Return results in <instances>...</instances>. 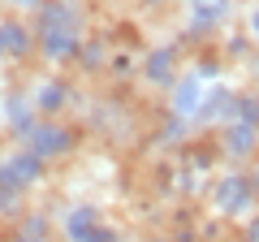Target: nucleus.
I'll use <instances>...</instances> for the list:
<instances>
[{
    "instance_id": "obj_1",
    "label": "nucleus",
    "mask_w": 259,
    "mask_h": 242,
    "mask_svg": "<svg viewBox=\"0 0 259 242\" xmlns=\"http://www.w3.org/2000/svg\"><path fill=\"white\" fill-rule=\"evenodd\" d=\"M203 199H207V208H212V216L225 221V225H246L250 216L259 212V190H255V182H250V173L238 169V165L216 169Z\"/></svg>"
},
{
    "instance_id": "obj_2",
    "label": "nucleus",
    "mask_w": 259,
    "mask_h": 242,
    "mask_svg": "<svg viewBox=\"0 0 259 242\" xmlns=\"http://www.w3.org/2000/svg\"><path fill=\"white\" fill-rule=\"evenodd\" d=\"M238 18V0H182V44L199 48L221 44V30Z\"/></svg>"
},
{
    "instance_id": "obj_3",
    "label": "nucleus",
    "mask_w": 259,
    "mask_h": 242,
    "mask_svg": "<svg viewBox=\"0 0 259 242\" xmlns=\"http://www.w3.org/2000/svg\"><path fill=\"white\" fill-rule=\"evenodd\" d=\"M56 233H61V242H125L121 225H112L95 199L65 204L56 212Z\"/></svg>"
},
{
    "instance_id": "obj_4",
    "label": "nucleus",
    "mask_w": 259,
    "mask_h": 242,
    "mask_svg": "<svg viewBox=\"0 0 259 242\" xmlns=\"http://www.w3.org/2000/svg\"><path fill=\"white\" fill-rule=\"evenodd\" d=\"M82 126H74L69 117H39V126L30 130L26 147L39 151V156L48 160V165H65V160H74L78 151H82Z\"/></svg>"
},
{
    "instance_id": "obj_5",
    "label": "nucleus",
    "mask_w": 259,
    "mask_h": 242,
    "mask_svg": "<svg viewBox=\"0 0 259 242\" xmlns=\"http://www.w3.org/2000/svg\"><path fill=\"white\" fill-rule=\"evenodd\" d=\"M0 169H5V177H9L13 186H22L26 195H35V190H44L48 182H52V165H48L39 151H30L26 143H13V139L0 143Z\"/></svg>"
},
{
    "instance_id": "obj_6",
    "label": "nucleus",
    "mask_w": 259,
    "mask_h": 242,
    "mask_svg": "<svg viewBox=\"0 0 259 242\" xmlns=\"http://www.w3.org/2000/svg\"><path fill=\"white\" fill-rule=\"evenodd\" d=\"M182 44H156L139 56V83L151 95H168V87L182 78Z\"/></svg>"
},
{
    "instance_id": "obj_7",
    "label": "nucleus",
    "mask_w": 259,
    "mask_h": 242,
    "mask_svg": "<svg viewBox=\"0 0 259 242\" xmlns=\"http://www.w3.org/2000/svg\"><path fill=\"white\" fill-rule=\"evenodd\" d=\"M0 52L5 65H35L39 61V30L22 13H0Z\"/></svg>"
},
{
    "instance_id": "obj_8",
    "label": "nucleus",
    "mask_w": 259,
    "mask_h": 242,
    "mask_svg": "<svg viewBox=\"0 0 259 242\" xmlns=\"http://www.w3.org/2000/svg\"><path fill=\"white\" fill-rule=\"evenodd\" d=\"M26 91H30V104H35L39 117H69V112H74V104H78V87L69 83L61 69L39 74Z\"/></svg>"
},
{
    "instance_id": "obj_9",
    "label": "nucleus",
    "mask_w": 259,
    "mask_h": 242,
    "mask_svg": "<svg viewBox=\"0 0 259 242\" xmlns=\"http://www.w3.org/2000/svg\"><path fill=\"white\" fill-rule=\"evenodd\" d=\"M35 126H39V112H35V104H30V91L18 87V83L5 87V91H0V134L13 139V143H26Z\"/></svg>"
},
{
    "instance_id": "obj_10",
    "label": "nucleus",
    "mask_w": 259,
    "mask_h": 242,
    "mask_svg": "<svg viewBox=\"0 0 259 242\" xmlns=\"http://www.w3.org/2000/svg\"><path fill=\"white\" fill-rule=\"evenodd\" d=\"M216 151H221V165H238V169H250L259 160V126L250 121H229L212 134Z\"/></svg>"
},
{
    "instance_id": "obj_11",
    "label": "nucleus",
    "mask_w": 259,
    "mask_h": 242,
    "mask_svg": "<svg viewBox=\"0 0 259 242\" xmlns=\"http://www.w3.org/2000/svg\"><path fill=\"white\" fill-rule=\"evenodd\" d=\"M238 100H242V87L238 83H212L203 95V108H199V117H194V130L199 134H216L221 126H229V121H238Z\"/></svg>"
},
{
    "instance_id": "obj_12",
    "label": "nucleus",
    "mask_w": 259,
    "mask_h": 242,
    "mask_svg": "<svg viewBox=\"0 0 259 242\" xmlns=\"http://www.w3.org/2000/svg\"><path fill=\"white\" fill-rule=\"evenodd\" d=\"M87 35H91V30H61V26L39 30V65H48V69H69V65L78 61V52H82Z\"/></svg>"
},
{
    "instance_id": "obj_13",
    "label": "nucleus",
    "mask_w": 259,
    "mask_h": 242,
    "mask_svg": "<svg viewBox=\"0 0 259 242\" xmlns=\"http://www.w3.org/2000/svg\"><path fill=\"white\" fill-rule=\"evenodd\" d=\"M30 22L35 30H91V0H44Z\"/></svg>"
},
{
    "instance_id": "obj_14",
    "label": "nucleus",
    "mask_w": 259,
    "mask_h": 242,
    "mask_svg": "<svg viewBox=\"0 0 259 242\" xmlns=\"http://www.w3.org/2000/svg\"><path fill=\"white\" fill-rule=\"evenodd\" d=\"M203 95H207V83H203L199 74H190V69H182V78H177V83L168 87V95H164V112L186 117V121L194 126L199 108H203Z\"/></svg>"
},
{
    "instance_id": "obj_15",
    "label": "nucleus",
    "mask_w": 259,
    "mask_h": 242,
    "mask_svg": "<svg viewBox=\"0 0 259 242\" xmlns=\"http://www.w3.org/2000/svg\"><path fill=\"white\" fill-rule=\"evenodd\" d=\"M5 238H9V242H56V216H52V208H35V204H30L13 225H5Z\"/></svg>"
},
{
    "instance_id": "obj_16",
    "label": "nucleus",
    "mask_w": 259,
    "mask_h": 242,
    "mask_svg": "<svg viewBox=\"0 0 259 242\" xmlns=\"http://www.w3.org/2000/svg\"><path fill=\"white\" fill-rule=\"evenodd\" d=\"M112 39L108 35H87V44H82V52H78V61H74V69L82 78H100V74H108V61H112Z\"/></svg>"
},
{
    "instance_id": "obj_17",
    "label": "nucleus",
    "mask_w": 259,
    "mask_h": 242,
    "mask_svg": "<svg viewBox=\"0 0 259 242\" xmlns=\"http://www.w3.org/2000/svg\"><path fill=\"white\" fill-rule=\"evenodd\" d=\"M194 139H199V130H194L186 117H173V112L160 117V126H156V151H186Z\"/></svg>"
},
{
    "instance_id": "obj_18",
    "label": "nucleus",
    "mask_w": 259,
    "mask_h": 242,
    "mask_svg": "<svg viewBox=\"0 0 259 242\" xmlns=\"http://www.w3.org/2000/svg\"><path fill=\"white\" fill-rule=\"evenodd\" d=\"M221 56H225V65H242L246 69L250 61H255V52H259V44L246 35V30H229V35H221Z\"/></svg>"
},
{
    "instance_id": "obj_19",
    "label": "nucleus",
    "mask_w": 259,
    "mask_h": 242,
    "mask_svg": "<svg viewBox=\"0 0 259 242\" xmlns=\"http://www.w3.org/2000/svg\"><path fill=\"white\" fill-rule=\"evenodd\" d=\"M26 208H30V195L22 186H13L9 177H5V169H0V225H13Z\"/></svg>"
},
{
    "instance_id": "obj_20",
    "label": "nucleus",
    "mask_w": 259,
    "mask_h": 242,
    "mask_svg": "<svg viewBox=\"0 0 259 242\" xmlns=\"http://www.w3.org/2000/svg\"><path fill=\"white\" fill-rule=\"evenodd\" d=\"M108 78H112L117 87L134 83V78H139V56H134V52H112V61H108Z\"/></svg>"
},
{
    "instance_id": "obj_21",
    "label": "nucleus",
    "mask_w": 259,
    "mask_h": 242,
    "mask_svg": "<svg viewBox=\"0 0 259 242\" xmlns=\"http://www.w3.org/2000/svg\"><path fill=\"white\" fill-rule=\"evenodd\" d=\"M238 121H250V126H259V83L242 87V100H238Z\"/></svg>"
},
{
    "instance_id": "obj_22",
    "label": "nucleus",
    "mask_w": 259,
    "mask_h": 242,
    "mask_svg": "<svg viewBox=\"0 0 259 242\" xmlns=\"http://www.w3.org/2000/svg\"><path fill=\"white\" fill-rule=\"evenodd\" d=\"M44 0H0V13H22V18H35Z\"/></svg>"
},
{
    "instance_id": "obj_23",
    "label": "nucleus",
    "mask_w": 259,
    "mask_h": 242,
    "mask_svg": "<svg viewBox=\"0 0 259 242\" xmlns=\"http://www.w3.org/2000/svg\"><path fill=\"white\" fill-rule=\"evenodd\" d=\"M242 30H246V35L259 44V0H250L246 9H242Z\"/></svg>"
},
{
    "instance_id": "obj_24",
    "label": "nucleus",
    "mask_w": 259,
    "mask_h": 242,
    "mask_svg": "<svg viewBox=\"0 0 259 242\" xmlns=\"http://www.w3.org/2000/svg\"><path fill=\"white\" fill-rule=\"evenodd\" d=\"M242 242H259V212L250 216L246 225H242Z\"/></svg>"
},
{
    "instance_id": "obj_25",
    "label": "nucleus",
    "mask_w": 259,
    "mask_h": 242,
    "mask_svg": "<svg viewBox=\"0 0 259 242\" xmlns=\"http://www.w3.org/2000/svg\"><path fill=\"white\" fill-rule=\"evenodd\" d=\"M246 74H250V83H259V52H255V61L246 65Z\"/></svg>"
},
{
    "instance_id": "obj_26",
    "label": "nucleus",
    "mask_w": 259,
    "mask_h": 242,
    "mask_svg": "<svg viewBox=\"0 0 259 242\" xmlns=\"http://www.w3.org/2000/svg\"><path fill=\"white\" fill-rule=\"evenodd\" d=\"M246 173H250V182H255V190H259V160H255V165L246 169Z\"/></svg>"
},
{
    "instance_id": "obj_27",
    "label": "nucleus",
    "mask_w": 259,
    "mask_h": 242,
    "mask_svg": "<svg viewBox=\"0 0 259 242\" xmlns=\"http://www.w3.org/2000/svg\"><path fill=\"white\" fill-rule=\"evenodd\" d=\"M0 242H9V238H5V229H0Z\"/></svg>"
},
{
    "instance_id": "obj_28",
    "label": "nucleus",
    "mask_w": 259,
    "mask_h": 242,
    "mask_svg": "<svg viewBox=\"0 0 259 242\" xmlns=\"http://www.w3.org/2000/svg\"><path fill=\"white\" fill-rule=\"evenodd\" d=\"M0 65H5V52H0Z\"/></svg>"
},
{
    "instance_id": "obj_29",
    "label": "nucleus",
    "mask_w": 259,
    "mask_h": 242,
    "mask_svg": "<svg viewBox=\"0 0 259 242\" xmlns=\"http://www.w3.org/2000/svg\"><path fill=\"white\" fill-rule=\"evenodd\" d=\"M0 229H5V225H0Z\"/></svg>"
}]
</instances>
